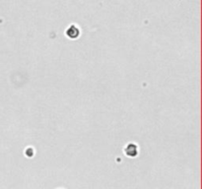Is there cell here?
Wrapping results in <instances>:
<instances>
[{"mask_svg": "<svg viewBox=\"0 0 202 189\" xmlns=\"http://www.w3.org/2000/svg\"><path fill=\"white\" fill-rule=\"evenodd\" d=\"M75 32H76V33H78L79 30L76 28L75 26H71L70 28H69V29L67 30V36L70 37V35H71V34H73V36H72V39H74V37H78V35H77V34H75Z\"/></svg>", "mask_w": 202, "mask_h": 189, "instance_id": "cell-1", "label": "cell"}]
</instances>
